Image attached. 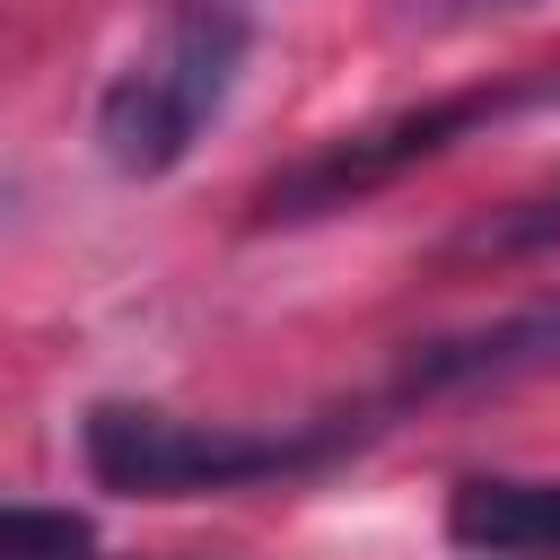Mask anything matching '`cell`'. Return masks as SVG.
Instances as JSON below:
<instances>
[{
  "mask_svg": "<svg viewBox=\"0 0 560 560\" xmlns=\"http://www.w3.org/2000/svg\"><path fill=\"white\" fill-rule=\"evenodd\" d=\"M560 368V298H534L499 324H472V332H446V341H420L394 376L385 402H438V394H481V385H525V376H551Z\"/></svg>",
  "mask_w": 560,
  "mask_h": 560,
  "instance_id": "277c9868",
  "label": "cell"
},
{
  "mask_svg": "<svg viewBox=\"0 0 560 560\" xmlns=\"http://www.w3.org/2000/svg\"><path fill=\"white\" fill-rule=\"evenodd\" d=\"M542 245H560V184L551 192H525V201H508V210H481L472 228H455V262H516V254H542Z\"/></svg>",
  "mask_w": 560,
  "mask_h": 560,
  "instance_id": "8992f818",
  "label": "cell"
},
{
  "mask_svg": "<svg viewBox=\"0 0 560 560\" xmlns=\"http://www.w3.org/2000/svg\"><path fill=\"white\" fill-rule=\"evenodd\" d=\"M96 525L79 508H35V499H0V560H88Z\"/></svg>",
  "mask_w": 560,
  "mask_h": 560,
  "instance_id": "52a82bcc",
  "label": "cell"
},
{
  "mask_svg": "<svg viewBox=\"0 0 560 560\" xmlns=\"http://www.w3.org/2000/svg\"><path fill=\"white\" fill-rule=\"evenodd\" d=\"M542 105H560V70H551V79H542Z\"/></svg>",
  "mask_w": 560,
  "mask_h": 560,
  "instance_id": "9c48e42d",
  "label": "cell"
},
{
  "mask_svg": "<svg viewBox=\"0 0 560 560\" xmlns=\"http://www.w3.org/2000/svg\"><path fill=\"white\" fill-rule=\"evenodd\" d=\"M525 105H542V79H499V88H464V96H429V105L376 114V122H359V131L324 140L315 158H298V166L262 192V219H280V228H289V219L350 210V201H368V192L402 184L411 166L446 158L455 140H472V131H490V122L525 114Z\"/></svg>",
  "mask_w": 560,
  "mask_h": 560,
  "instance_id": "3957f363",
  "label": "cell"
},
{
  "mask_svg": "<svg viewBox=\"0 0 560 560\" xmlns=\"http://www.w3.org/2000/svg\"><path fill=\"white\" fill-rule=\"evenodd\" d=\"M542 0H411V26L429 35H455V26H490V18H525Z\"/></svg>",
  "mask_w": 560,
  "mask_h": 560,
  "instance_id": "ba28073f",
  "label": "cell"
},
{
  "mask_svg": "<svg viewBox=\"0 0 560 560\" xmlns=\"http://www.w3.org/2000/svg\"><path fill=\"white\" fill-rule=\"evenodd\" d=\"M359 446V420H184L158 402H88L79 455L105 490L131 499H201V490H254V481H306L332 455Z\"/></svg>",
  "mask_w": 560,
  "mask_h": 560,
  "instance_id": "6da1fadb",
  "label": "cell"
},
{
  "mask_svg": "<svg viewBox=\"0 0 560 560\" xmlns=\"http://www.w3.org/2000/svg\"><path fill=\"white\" fill-rule=\"evenodd\" d=\"M446 542L472 560H560V481L464 472L446 490Z\"/></svg>",
  "mask_w": 560,
  "mask_h": 560,
  "instance_id": "5b68a950",
  "label": "cell"
},
{
  "mask_svg": "<svg viewBox=\"0 0 560 560\" xmlns=\"http://www.w3.org/2000/svg\"><path fill=\"white\" fill-rule=\"evenodd\" d=\"M245 52H254L245 0H184L96 96V158L114 175H140V184L175 175L201 149V131L228 114Z\"/></svg>",
  "mask_w": 560,
  "mask_h": 560,
  "instance_id": "7a4b0ae2",
  "label": "cell"
}]
</instances>
